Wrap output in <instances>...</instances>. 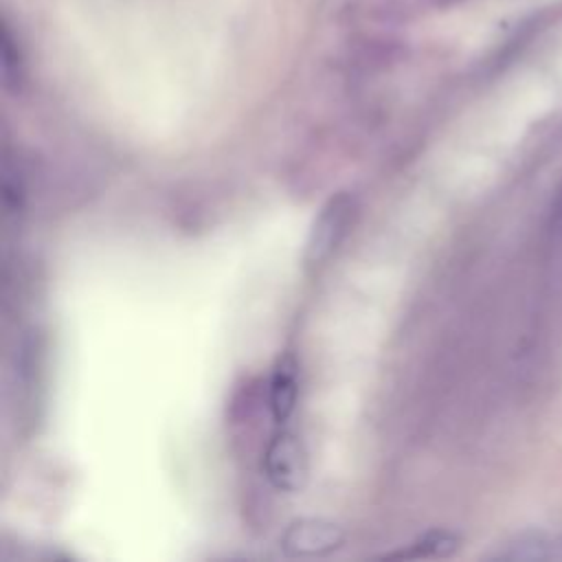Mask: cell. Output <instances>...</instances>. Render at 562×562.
<instances>
[{
    "label": "cell",
    "mask_w": 562,
    "mask_h": 562,
    "mask_svg": "<svg viewBox=\"0 0 562 562\" xmlns=\"http://www.w3.org/2000/svg\"><path fill=\"white\" fill-rule=\"evenodd\" d=\"M358 215V200L349 191L334 193L312 220L303 263L307 270H316L329 261V257L338 250L347 233L351 231Z\"/></svg>",
    "instance_id": "cell-1"
},
{
    "label": "cell",
    "mask_w": 562,
    "mask_h": 562,
    "mask_svg": "<svg viewBox=\"0 0 562 562\" xmlns=\"http://www.w3.org/2000/svg\"><path fill=\"white\" fill-rule=\"evenodd\" d=\"M261 470L274 490L285 494L301 492L307 485L310 465L305 446L299 435L279 426L263 450Z\"/></svg>",
    "instance_id": "cell-2"
},
{
    "label": "cell",
    "mask_w": 562,
    "mask_h": 562,
    "mask_svg": "<svg viewBox=\"0 0 562 562\" xmlns=\"http://www.w3.org/2000/svg\"><path fill=\"white\" fill-rule=\"evenodd\" d=\"M347 542V531L325 518H301L285 527L279 547L290 558H318L329 555Z\"/></svg>",
    "instance_id": "cell-3"
},
{
    "label": "cell",
    "mask_w": 562,
    "mask_h": 562,
    "mask_svg": "<svg viewBox=\"0 0 562 562\" xmlns=\"http://www.w3.org/2000/svg\"><path fill=\"white\" fill-rule=\"evenodd\" d=\"M299 400V373L296 362L292 356L279 358L274 373L270 378V391H268V404L272 419L279 426H285V422L292 417Z\"/></svg>",
    "instance_id": "cell-4"
},
{
    "label": "cell",
    "mask_w": 562,
    "mask_h": 562,
    "mask_svg": "<svg viewBox=\"0 0 562 562\" xmlns=\"http://www.w3.org/2000/svg\"><path fill=\"white\" fill-rule=\"evenodd\" d=\"M494 558L501 560H562V536L522 533L505 542Z\"/></svg>",
    "instance_id": "cell-5"
},
{
    "label": "cell",
    "mask_w": 562,
    "mask_h": 562,
    "mask_svg": "<svg viewBox=\"0 0 562 562\" xmlns=\"http://www.w3.org/2000/svg\"><path fill=\"white\" fill-rule=\"evenodd\" d=\"M461 544V538L448 529H430L422 533L406 551L389 553V558H448Z\"/></svg>",
    "instance_id": "cell-6"
},
{
    "label": "cell",
    "mask_w": 562,
    "mask_h": 562,
    "mask_svg": "<svg viewBox=\"0 0 562 562\" xmlns=\"http://www.w3.org/2000/svg\"><path fill=\"white\" fill-rule=\"evenodd\" d=\"M24 77V64L18 44L11 37V31L7 24H2V81L7 90H20Z\"/></svg>",
    "instance_id": "cell-7"
},
{
    "label": "cell",
    "mask_w": 562,
    "mask_h": 562,
    "mask_svg": "<svg viewBox=\"0 0 562 562\" xmlns=\"http://www.w3.org/2000/svg\"><path fill=\"white\" fill-rule=\"evenodd\" d=\"M24 202V189H22V178L18 167L11 165L9 158H4L2 165V204L7 213H15L22 209Z\"/></svg>",
    "instance_id": "cell-8"
}]
</instances>
